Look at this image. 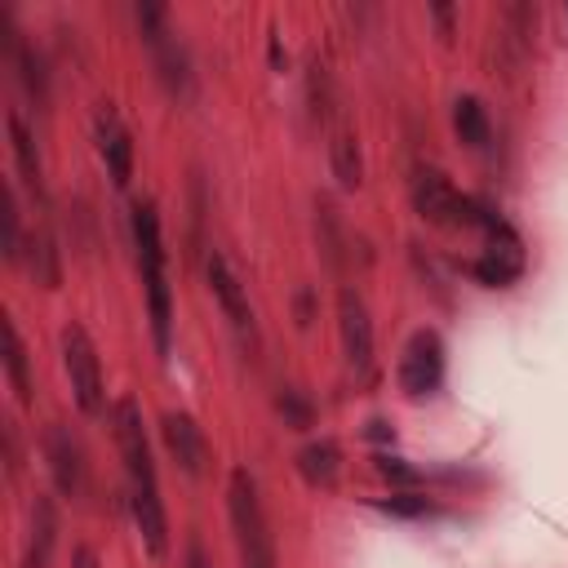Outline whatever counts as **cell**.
I'll list each match as a JSON object with an SVG mask.
<instances>
[{
	"mask_svg": "<svg viewBox=\"0 0 568 568\" xmlns=\"http://www.w3.org/2000/svg\"><path fill=\"white\" fill-rule=\"evenodd\" d=\"M226 506H231V524H235V537H240L244 568H275V546H271V532H266V519H262V506H257V484L244 466L231 470Z\"/></svg>",
	"mask_w": 568,
	"mask_h": 568,
	"instance_id": "obj_1",
	"label": "cell"
},
{
	"mask_svg": "<svg viewBox=\"0 0 568 568\" xmlns=\"http://www.w3.org/2000/svg\"><path fill=\"white\" fill-rule=\"evenodd\" d=\"M62 364H67V377H71L80 413L98 417L102 413V364H98V351H93V342H89V333L80 324L62 328Z\"/></svg>",
	"mask_w": 568,
	"mask_h": 568,
	"instance_id": "obj_2",
	"label": "cell"
},
{
	"mask_svg": "<svg viewBox=\"0 0 568 568\" xmlns=\"http://www.w3.org/2000/svg\"><path fill=\"white\" fill-rule=\"evenodd\" d=\"M444 382V342L435 328H417L399 355V390L422 399V395H435Z\"/></svg>",
	"mask_w": 568,
	"mask_h": 568,
	"instance_id": "obj_3",
	"label": "cell"
},
{
	"mask_svg": "<svg viewBox=\"0 0 568 568\" xmlns=\"http://www.w3.org/2000/svg\"><path fill=\"white\" fill-rule=\"evenodd\" d=\"M111 422H115V444H120V457H124V466H129L133 488H155V462H151V444H146L138 404L124 395V399L115 404Z\"/></svg>",
	"mask_w": 568,
	"mask_h": 568,
	"instance_id": "obj_4",
	"label": "cell"
},
{
	"mask_svg": "<svg viewBox=\"0 0 568 568\" xmlns=\"http://www.w3.org/2000/svg\"><path fill=\"white\" fill-rule=\"evenodd\" d=\"M337 328H342L346 364L355 373H368V364H373V324H368V306H364V297L355 288L337 293Z\"/></svg>",
	"mask_w": 568,
	"mask_h": 568,
	"instance_id": "obj_5",
	"label": "cell"
},
{
	"mask_svg": "<svg viewBox=\"0 0 568 568\" xmlns=\"http://www.w3.org/2000/svg\"><path fill=\"white\" fill-rule=\"evenodd\" d=\"M475 275H479L488 288H506V284H515V280L524 275V244H519V235H515L510 226L488 231V248H484V257L475 262Z\"/></svg>",
	"mask_w": 568,
	"mask_h": 568,
	"instance_id": "obj_6",
	"label": "cell"
},
{
	"mask_svg": "<svg viewBox=\"0 0 568 568\" xmlns=\"http://www.w3.org/2000/svg\"><path fill=\"white\" fill-rule=\"evenodd\" d=\"M93 138H98V155H102L111 182L124 186L129 173H133V142H129V129L120 124V115L111 111V102L98 106V115H93Z\"/></svg>",
	"mask_w": 568,
	"mask_h": 568,
	"instance_id": "obj_7",
	"label": "cell"
},
{
	"mask_svg": "<svg viewBox=\"0 0 568 568\" xmlns=\"http://www.w3.org/2000/svg\"><path fill=\"white\" fill-rule=\"evenodd\" d=\"M160 430H164V444H169L173 462H178L186 475H204V462H209V444H204L200 426H195L186 413H164Z\"/></svg>",
	"mask_w": 568,
	"mask_h": 568,
	"instance_id": "obj_8",
	"label": "cell"
},
{
	"mask_svg": "<svg viewBox=\"0 0 568 568\" xmlns=\"http://www.w3.org/2000/svg\"><path fill=\"white\" fill-rule=\"evenodd\" d=\"M204 271H209V288H213V297L222 302V311H226V320L240 328V333H253V311H248V297H244V284L235 280V271L226 266V257L222 253H209V262H204Z\"/></svg>",
	"mask_w": 568,
	"mask_h": 568,
	"instance_id": "obj_9",
	"label": "cell"
},
{
	"mask_svg": "<svg viewBox=\"0 0 568 568\" xmlns=\"http://www.w3.org/2000/svg\"><path fill=\"white\" fill-rule=\"evenodd\" d=\"M44 457H49L53 484H58L67 497H75L80 484H84V462H80V444L71 439L67 426H49V435H44Z\"/></svg>",
	"mask_w": 568,
	"mask_h": 568,
	"instance_id": "obj_10",
	"label": "cell"
},
{
	"mask_svg": "<svg viewBox=\"0 0 568 568\" xmlns=\"http://www.w3.org/2000/svg\"><path fill=\"white\" fill-rule=\"evenodd\" d=\"M328 164H333V178L342 191H355L364 182V151H359V138L351 124H337L333 138H328Z\"/></svg>",
	"mask_w": 568,
	"mask_h": 568,
	"instance_id": "obj_11",
	"label": "cell"
},
{
	"mask_svg": "<svg viewBox=\"0 0 568 568\" xmlns=\"http://www.w3.org/2000/svg\"><path fill=\"white\" fill-rule=\"evenodd\" d=\"M53 541H58V515H53V501H49V497H36V506H31V532H27V555H22V568H49Z\"/></svg>",
	"mask_w": 568,
	"mask_h": 568,
	"instance_id": "obj_12",
	"label": "cell"
},
{
	"mask_svg": "<svg viewBox=\"0 0 568 568\" xmlns=\"http://www.w3.org/2000/svg\"><path fill=\"white\" fill-rule=\"evenodd\" d=\"M142 284H146V306H151V337H155V351H160V355H169L173 306H169V280H164V266L142 271Z\"/></svg>",
	"mask_w": 568,
	"mask_h": 568,
	"instance_id": "obj_13",
	"label": "cell"
},
{
	"mask_svg": "<svg viewBox=\"0 0 568 568\" xmlns=\"http://www.w3.org/2000/svg\"><path fill=\"white\" fill-rule=\"evenodd\" d=\"M133 519H138V532L146 537V550L151 555H164L169 546V524H164V506H160V488H133Z\"/></svg>",
	"mask_w": 568,
	"mask_h": 568,
	"instance_id": "obj_14",
	"label": "cell"
},
{
	"mask_svg": "<svg viewBox=\"0 0 568 568\" xmlns=\"http://www.w3.org/2000/svg\"><path fill=\"white\" fill-rule=\"evenodd\" d=\"M9 146H13V160H18V173H22V182L40 195L44 191V169H40V151H36V138H31V129L22 124V115L18 111H9Z\"/></svg>",
	"mask_w": 568,
	"mask_h": 568,
	"instance_id": "obj_15",
	"label": "cell"
},
{
	"mask_svg": "<svg viewBox=\"0 0 568 568\" xmlns=\"http://www.w3.org/2000/svg\"><path fill=\"white\" fill-rule=\"evenodd\" d=\"M297 470H302V479H306V484L328 488V484L337 479V470H342V453H337V444H333V439L306 444V448L297 453Z\"/></svg>",
	"mask_w": 568,
	"mask_h": 568,
	"instance_id": "obj_16",
	"label": "cell"
},
{
	"mask_svg": "<svg viewBox=\"0 0 568 568\" xmlns=\"http://www.w3.org/2000/svg\"><path fill=\"white\" fill-rule=\"evenodd\" d=\"M0 342H4V373H9V382L18 390V399L31 404V368H27V351H22V337H18L9 315L0 320Z\"/></svg>",
	"mask_w": 568,
	"mask_h": 568,
	"instance_id": "obj_17",
	"label": "cell"
},
{
	"mask_svg": "<svg viewBox=\"0 0 568 568\" xmlns=\"http://www.w3.org/2000/svg\"><path fill=\"white\" fill-rule=\"evenodd\" d=\"M27 257H31V275H36V284L58 288L62 266H58V248H53V235H49V231H36V235L27 240Z\"/></svg>",
	"mask_w": 568,
	"mask_h": 568,
	"instance_id": "obj_18",
	"label": "cell"
},
{
	"mask_svg": "<svg viewBox=\"0 0 568 568\" xmlns=\"http://www.w3.org/2000/svg\"><path fill=\"white\" fill-rule=\"evenodd\" d=\"M453 129L466 146H484L488 142V115L479 106V98H457L453 102Z\"/></svg>",
	"mask_w": 568,
	"mask_h": 568,
	"instance_id": "obj_19",
	"label": "cell"
},
{
	"mask_svg": "<svg viewBox=\"0 0 568 568\" xmlns=\"http://www.w3.org/2000/svg\"><path fill=\"white\" fill-rule=\"evenodd\" d=\"M13 62H18V71H22V84L36 93V102H44V67H40V58L27 49V44H13Z\"/></svg>",
	"mask_w": 568,
	"mask_h": 568,
	"instance_id": "obj_20",
	"label": "cell"
},
{
	"mask_svg": "<svg viewBox=\"0 0 568 568\" xmlns=\"http://www.w3.org/2000/svg\"><path fill=\"white\" fill-rule=\"evenodd\" d=\"M0 217H4V257L13 262L22 253V235H18V204H13V191L9 186L0 191Z\"/></svg>",
	"mask_w": 568,
	"mask_h": 568,
	"instance_id": "obj_21",
	"label": "cell"
},
{
	"mask_svg": "<svg viewBox=\"0 0 568 568\" xmlns=\"http://www.w3.org/2000/svg\"><path fill=\"white\" fill-rule=\"evenodd\" d=\"M377 506L390 510V515H430V510H435V501H430V497H417V493H390V497H382Z\"/></svg>",
	"mask_w": 568,
	"mask_h": 568,
	"instance_id": "obj_22",
	"label": "cell"
},
{
	"mask_svg": "<svg viewBox=\"0 0 568 568\" xmlns=\"http://www.w3.org/2000/svg\"><path fill=\"white\" fill-rule=\"evenodd\" d=\"M280 413H284L297 430H302V426H311V404H306L297 390H284V395H280Z\"/></svg>",
	"mask_w": 568,
	"mask_h": 568,
	"instance_id": "obj_23",
	"label": "cell"
},
{
	"mask_svg": "<svg viewBox=\"0 0 568 568\" xmlns=\"http://www.w3.org/2000/svg\"><path fill=\"white\" fill-rule=\"evenodd\" d=\"M377 470H382L386 479H395V484H413V479H417V470L404 466L399 457H377Z\"/></svg>",
	"mask_w": 568,
	"mask_h": 568,
	"instance_id": "obj_24",
	"label": "cell"
},
{
	"mask_svg": "<svg viewBox=\"0 0 568 568\" xmlns=\"http://www.w3.org/2000/svg\"><path fill=\"white\" fill-rule=\"evenodd\" d=\"M186 568H213V559H209V550H204L200 532H191V537H186Z\"/></svg>",
	"mask_w": 568,
	"mask_h": 568,
	"instance_id": "obj_25",
	"label": "cell"
},
{
	"mask_svg": "<svg viewBox=\"0 0 568 568\" xmlns=\"http://www.w3.org/2000/svg\"><path fill=\"white\" fill-rule=\"evenodd\" d=\"M430 13H435V22H439L444 36H448V27H453V9H448V4H430Z\"/></svg>",
	"mask_w": 568,
	"mask_h": 568,
	"instance_id": "obj_26",
	"label": "cell"
},
{
	"mask_svg": "<svg viewBox=\"0 0 568 568\" xmlns=\"http://www.w3.org/2000/svg\"><path fill=\"white\" fill-rule=\"evenodd\" d=\"M75 568H98V559H93V550H89V546H80V550H75Z\"/></svg>",
	"mask_w": 568,
	"mask_h": 568,
	"instance_id": "obj_27",
	"label": "cell"
},
{
	"mask_svg": "<svg viewBox=\"0 0 568 568\" xmlns=\"http://www.w3.org/2000/svg\"><path fill=\"white\" fill-rule=\"evenodd\" d=\"M368 435H373V439H386L390 430H386V422H368Z\"/></svg>",
	"mask_w": 568,
	"mask_h": 568,
	"instance_id": "obj_28",
	"label": "cell"
}]
</instances>
